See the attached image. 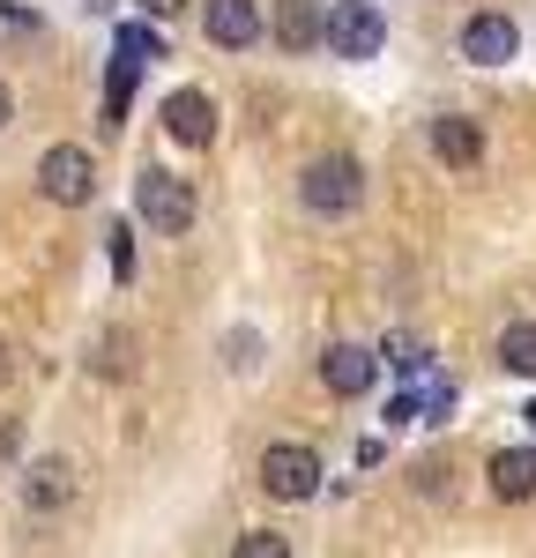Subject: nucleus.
<instances>
[{
  "mask_svg": "<svg viewBox=\"0 0 536 558\" xmlns=\"http://www.w3.org/2000/svg\"><path fill=\"white\" fill-rule=\"evenodd\" d=\"M202 38L217 52H246L261 38V8L254 0H202Z\"/></svg>",
  "mask_w": 536,
  "mask_h": 558,
  "instance_id": "obj_8",
  "label": "nucleus"
},
{
  "mask_svg": "<svg viewBox=\"0 0 536 558\" xmlns=\"http://www.w3.org/2000/svg\"><path fill=\"white\" fill-rule=\"evenodd\" d=\"M134 209H142V223H149V231L186 239V231H194V186H186L179 172H165V165H149V172L134 179Z\"/></svg>",
  "mask_w": 536,
  "mask_h": 558,
  "instance_id": "obj_2",
  "label": "nucleus"
},
{
  "mask_svg": "<svg viewBox=\"0 0 536 558\" xmlns=\"http://www.w3.org/2000/svg\"><path fill=\"white\" fill-rule=\"evenodd\" d=\"M299 202L313 216H351L365 202V165L357 157H313L306 172H299Z\"/></svg>",
  "mask_w": 536,
  "mask_h": 558,
  "instance_id": "obj_1",
  "label": "nucleus"
},
{
  "mask_svg": "<svg viewBox=\"0 0 536 558\" xmlns=\"http://www.w3.org/2000/svg\"><path fill=\"white\" fill-rule=\"evenodd\" d=\"M0 380H8V343H0Z\"/></svg>",
  "mask_w": 536,
  "mask_h": 558,
  "instance_id": "obj_24",
  "label": "nucleus"
},
{
  "mask_svg": "<svg viewBox=\"0 0 536 558\" xmlns=\"http://www.w3.org/2000/svg\"><path fill=\"white\" fill-rule=\"evenodd\" d=\"M97 373H112V380L134 373V343H127V336H105V343H97Z\"/></svg>",
  "mask_w": 536,
  "mask_h": 558,
  "instance_id": "obj_17",
  "label": "nucleus"
},
{
  "mask_svg": "<svg viewBox=\"0 0 536 558\" xmlns=\"http://www.w3.org/2000/svg\"><path fill=\"white\" fill-rule=\"evenodd\" d=\"M231 558H291V544H283L276 529H246V536L231 544Z\"/></svg>",
  "mask_w": 536,
  "mask_h": 558,
  "instance_id": "obj_16",
  "label": "nucleus"
},
{
  "mask_svg": "<svg viewBox=\"0 0 536 558\" xmlns=\"http://www.w3.org/2000/svg\"><path fill=\"white\" fill-rule=\"evenodd\" d=\"M373 380H380V357H373L365 343H328V350H320V387H328V395L357 402Z\"/></svg>",
  "mask_w": 536,
  "mask_h": 558,
  "instance_id": "obj_7",
  "label": "nucleus"
},
{
  "mask_svg": "<svg viewBox=\"0 0 536 558\" xmlns=\"http://www.w3.org/2000/svg\"><path fill=\"white\" fill-rule=\"evenodd\" d=\"M433 157H440L447 172H477L485 165V128L462 120V112H440L433 120Z\"/></svg>",
  "mask_w": 536,
  "mask_h": 558,
  "instance_id": "obj_10",
  "label": "nucleus"
},
{
  "mask_svg": "<svg viewBox=\"0 0 536 558\" xmlns=\"http://www.w3.org/2000/svg\"><path fill=\"white\" fill-rule=\"evenodd\" d=\"M8 112H15V97H8V83H0V134H8Z\"/></svg>",
  "mask_w": 536,
  "mask_h": 558,
  "instance_id": "obj_23",
  "label": "nucleus"
},
{
  "mask_svg": "<svg viewBox=\"0 0 536 558\" xmlns=\"http://www.w3.org/2000/svg\"><path fill=\"white\" fill-rule=\"evenodd\" d=\"M499 365H507L514 380H536V320H514V328H499Z\"/></svg>",
  "mask_w": 536,
  "mask_h": 558,
  "instance_id": "obj_14",
  "label": "nucleus"
},
{
  "mask_svg": "<svg viewBox=\"0 0 536 558\" xmlns=\"http://www.w3.org/2000/svg\"><path fill=\"white\" fill-rule=\"evenodd\" d=\"M15 454H23V425H15V417H0V462H15Z\"/></svg>",
  "mask_w": 536,
  "mask_h": 558,
  "instance_id": "obj_21",
  "label": "nucleus"
},
{
  "mask_svg": "<svg viewBox=\"0 0 536 558\" xmlns=\"http://www.w3.org/2000/svg\"><path fill=\"white\" fill-rule=\"evenodd\" d=\"M485 476H491V492H499L507 507H522V499H536V447H499Z\"/></svg>",
  "mask_w": 536,
  "mask_h": 558,
  "instance_id": "obj_13",
  "label": "nucleus"
},
{
  "mask_svg": "<svg viewBox=\"0 0 536 558\" xmlns=\"http://www.w3.org/2000/svg\"><path fill=\"white\" fill-rule=\"evenodd\" d=\"M134 8H142V15H157V23H172V15L186 8V0H134Z\"/></svg>",
  "mask_w": 536,
  "mask_h": 558,
  "instance_id": "obj_22",
  "label": "nucleus"
},
{
  "mask_svg": "<svg viewBox=\"0 0 536 558\" xmlns=\"http://www.w3.org/2000/svg\"><path fill=\"white\" fill-rule=\"evenodd\" d=\"M68 492H75V470H68V454H45V462H31V476H23V499H31V514H60V507H68Z\"/></svg>",
  "mask_w": 536,
  "mask_h": 558,
  "instance_id": "obj_11",
  "label": "nucleus"
},
{
  "mask_svg": "<svg viewBox=\"0 0 536 558\" xmlns=\"http://www.w3.org/2000/svg\"><path fill=\"white\" fill-rule=\"evenodd\" d=\"M514 52H522V31H514V15H470V23H462V60H470V68H507V60H514Z\"/></svg>",
  "mask_w": 536,
  "mask_h": 558,
  "instance_id": "obj_6",
  "label": "nucleus"
},
{
  "mask_svg": "<svg viewBox=\"0 0 536 558\" xmlns=\"http://www.w3.org/2000/svg\"><path fill=\"white\" fill-rule=\"evenodd\" d=\"M38 186H45V202H60V209H89L97 202V157L83 142H52L38 157Z\"/></svg>",
  "mask_w": 536,
  "mask_h": 558,
  "instance_id": "obj_3",
  "label": "nucleus"
},
{
  "mask_svg": "<svg viewBox=\"0 0 536 558\" xmlns=\"http://www.w3.org/2000/svg\"><path fill=\"white\" fill-rule=\"evenodd\" d=\"M105 239H112V276H134V246H127V223H112Z\"/></svg>",
  "mask_w": 536,
  "mask_h": 558,
  "instance_id": "obj_20",
  "label": "nucleus"
},
{
  "mask_svg": "<svg viewBox=\"0 0 536 558\" xmlns=\"http://www.w3.org/2000/svg\"><path fill=\"white\" fill-rule=\"evenodd\" d=\"M320 45H328L336 60H373V52L388 45V15H380L373 0H336V8H328Z\"/></svg>",
  "mask_w": 536,
  "mask_h": 558,
  "instance_id": "obj_4",
  "label": "nucleus"
},
{
  "mask_svg": "<svg viewBox=\"0 0 536 558\" xmlns=\"http://www.w3.org/2000/svg\"><path fill=\"white\" fill-rule=\"evenodd\" d=\"M522 417H529V432H536V402H529V410H522Z\"/></svg>",
  "mask_w": 536,
  "mask_h": 558,
  "instance_id": "obj_25",
  "label": "nucleus"
},
{
  "mask_svg": "<svg viewBox=\"0 0 536 558\" xmlns=\"http://www.w3.org/2000/svg\"><path fill=\"white\" fill-rule=\"evenodd\" d=\"M320 31H328V15H320V0H276V45L299 60V52H313L320 45Z\"/></svg>",
  "mask_w": 536,
  "mask_h": 558,
  "instance_id": "obj_12",
  "label": "nucleus"
},
{
  "mask_svg": "<svg viewBox=\"0 0 536 558\" xmlns=\"http://www.w3.org/2000/svg\"><path fill=\"white\" fill-rule=\"evenodd\" d=\"M165 134H172L179 149H209L217 142V105L202 89H172L165 97Z\"/></svg>",
  "mask_w": 536,
  "mask_h": 558,
  "instance_id": "obj_9",
  "label": "nucleus"
},
{
  "mask_svg": "<svg viewBox=\"0 0 536 558\" xmlns=\"http://www.w3.org/2000/svg\"><path fill=\"white\" fill-rule=\"evenodd\" d=\"M120 52H134V60H157V52H165V38H157V31H142V23H127V31H120Z\"/></svg>",
  "mask_w": 536,
  "mask_h": 558,
  "instance_id": "obj_18",
  "label": "nucleus"
},
{
  "mask_svg": "<svg viewBox=\"0 0 536 558\" xmlns=\"http://www.w3.org/2000/svg\"><path fill=\"white\" fill-rule=\"evenodd\" d=\"M134 68H142L134 52H120V60H112V83H105V128H120V120H127V97H134Z\"/></svg>",
  "mask_w": 536,
  "mask_h": 558,
  "instance_id": "obj_15",
  "label": "nucleus"
},
{
  "mask_svg": "<svg viewBox=\"0 0 536 558\" xmlns=\"http://www.w3.org/2000/svg\"><path fill=\"white\" fill-rule=\"evenodd\" d=\"M388 365L395 373H425V350L410 343V336H388Z\"/></svg>",
  "mask_w": 536,
  "mask_h": 558,
  "instance_id": "obj_19",
  "label": "nucleus"
},
{
  "mask_svg": "<svg viewBox=\"0 0 536 558\" xmlns=\"http://www.w3.org/2000/svg\"><path fill=\"white\" fill-rule=\"evenodd\" d=\"M261 492L283 499V507H291V499H313V492H320V454H313L306 439H276L261 454Z\"/></svg>",
  "mask_w": 536,
  "mask_h": 558,
  "instance_id": "obj_5",
  "label": "nucleus"
}]
</instances>
